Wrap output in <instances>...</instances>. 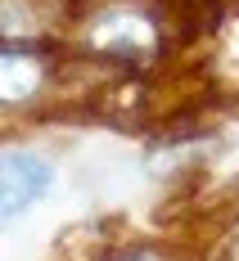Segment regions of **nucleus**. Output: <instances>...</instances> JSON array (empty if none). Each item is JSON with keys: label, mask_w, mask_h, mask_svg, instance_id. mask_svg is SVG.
I'll return each mask as SVG.
<instances>
[{"label": "nucleus", "mask_w": 239, "mask_h": 261, "mask_svg": "<svg viewBox=\"0 0 239 261\" xmlns=\"http://www.w3.org/2000/svg\"><path fill=\"white\" fill-rule=\"evenodd\" d=\"M54 180V167L32 149H5V216H23Z\"/></svg>", "instance_id": "obj_1"}]
</instances>
